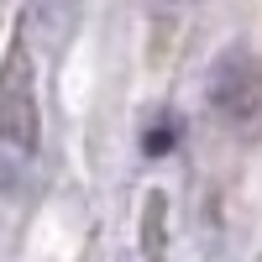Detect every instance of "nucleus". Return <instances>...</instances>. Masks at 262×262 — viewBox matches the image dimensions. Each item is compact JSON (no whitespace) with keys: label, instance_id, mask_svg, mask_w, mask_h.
Wrapping results in <instances>:
<instances>
[{"label":"nucleus","instance_id":"nucleus-1","mask_svg":"<svg viewBox=\"0 0 262 262\" xmlns=\"http://www.w3.org/2000/svg\"><path fill=\"white\" fill-rule=\"evenodd\" d=\"M205 100L236 131L262 126V58L252 48H242V42L221 48L215 63H210V74H205Z\"/></svg>","mask_w":262,"mask_h":262},{"label":"nucleus","instance_id":"nucleus-2","mask_svg":"<svg viewBox=\"0 0 262 262\" xmlns=\"http://www.w3.org/2000/svg\"><path fill=\"white\" fill-rule=\"evenodd\" d=\"M0 147L11 152L37 147V100H32V69L21 48L6 58V74H0Z\"/></svg>","mask_w":262,"mask_h":262}]
</instances>
